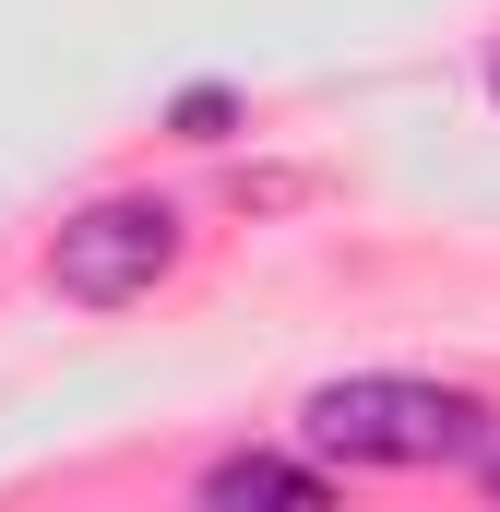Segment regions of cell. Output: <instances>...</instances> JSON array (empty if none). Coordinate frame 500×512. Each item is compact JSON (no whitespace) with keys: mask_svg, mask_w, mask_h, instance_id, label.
Masks as SVG:
<instances>
[{"mask_svg":"<svg viewBox=\"0 0 500 512\" xmlns=\"http://www.w3.org/2000/svg\"><path fill=\"white\" fill-rule=\"evenodd\" d=\"M191 489H203V501H322L334 465H322V453H215Z\"/></svg>","mask_w":500,"mask_h":512,"instance_id":"3","label":"cell"},{"mask_svg":"<svg viewBox=\"0 0 500 512\" xmlns=\"http://www.w3.org/2000/svg\"><path fill=\"white\" fill-rule=\"evenodd\" d=\"M477 72H489V108H500V36H489V60H477Z\"/></svg>","mask_w":500,"mask_h":512,"instance_id":"6","label":"cell"},{"mask_svg":"<svg viewBox=\"0 0 500 512\" xmlns=\"http://www.w3.org/2000/svg\"><path fill=\"white\" fill-rule=\"evenodd\" d=\"M179 251H191L179 203H155V191H96L84 215H60L48 286H60L72 310H131V298H155V286L179 274Z\"/></svg>","mask_w":500,"mask_h":512,"instance_id":"2","label":"cell"},{"mask_svg":"<svg viewBox=\"0 0 500 512\" xmlns=\"http://www.w3.org/2000/svg\"><path fill=\"white\" fill-rule=\"evenodd\" d=\"M477 489H489V501H500V441H489V453H477Z\"/></svg>","mask_w":500,"mask_h":512,"instance_id":"5","label":"cell"},{"mask_svg":"<svg viewBox=\"0 0 500 512\" xmlns=\"http://www.w3.org/2000/svg\"><path fill=\"white\" fill-rule=\"evenodd\" d=\"M167 131H179V143H227V131H239V96H227V84H191V96L167 108Z\"/></svg>","mask_w":500,"mask_h":512,"instance_id":"4","label":"cell"},{"mask_svg":"<svg viewBox=\"0 0 500 512\" xmlns=\"http://www.w3.org/2000/svg\"><path fill=\"white\" fill-rule=\"evenodd\" d=\"M489 429V393L465 382H417V370H346L298 405V453H322L334 477L358 465H477Z\"/></svg>","mask_w":500,"mask_h":512,"instance_id":"1","label":"cell"}]
</instances>
